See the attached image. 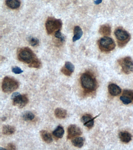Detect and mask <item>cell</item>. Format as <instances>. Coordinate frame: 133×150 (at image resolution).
I'll return each mask as SVG.
<instances>
[{"instance_id":"cell-1","label":"cell","mask_w":133,"mask_h":150,"mask_svg":"<svg viewBox=\"0 0 133 150\" xmlns=\"http://www.w3.org/2000/svg\"><path fill=\"white\" fill-rule=\"evenodd\" d=\"M17 57L20 62L26 63L30 67L39 69L42 63L30 48L27 47L20 48L17 50Z\"/></svg>"},{"instance_id":"cell-2","label":"cell","mask_w":133,"mask_h":150,"mask_svg":"<svg viewBox=\"0 0 133 150\" xmlns=\"http://www.w3.org/2000/svg\"><path fill=\"white\" fill-rule=\"evenodd\" d=\"M80 80L82 86L86 92H91L96 90V80L90 73L86 72L82 74Z\"/></svg>"},{"instance_id":"cell-3","label":"cell","mask_w":133,"mask_h":150,"mask_svg":"<svg viewBox=\"0 0 133 150\" xmlns=\"http://www.w3.org/2000/svg\"><path fill=\"white\" fill-rule=\"evenodd\" d=\"M19 83L18 81L12 77L6 76L2 82V88L5 93H11L18 89Z\"/></svg>"},{"instance_id":"cell-4","label":"cell","mask_w":133,"mask_h":150,"mask_svg":"<svg viewBox=\"0 0 133 150\" xmlns=\"http://www.w3.org/2000/svg\"><path fill=\"white\" fill-rule=\"evenodd\" d=\"M62 25L61 20L51 17L48 18L45 23L46 32L49 35L55 34L56 32L61 30Z\"/></svg>"},{"instance_id":"cell-5","label":"cell","mask_w":133,"mask_h":150,"mask_svg":"<svg viewBox=\"0 0 133 150\" xmlns=\"http://www.w3.org/2000/svg\"><path fill=\"white\" fill-rule=\"evenodd\" d=\"M114 34L120 47H125L130 40V34L123 28H117L114 31Z\"/></svg>"},{"instance_id":"cell-6","label":"cell","mask_w":133,"mask_h":150,"mask_svg":"<svg viewBox=\"0 0 133 150\" xmlns=\"http://www.w3.org/2000/svg\"><path fill=\"white\" fill-rule=\"evenodd\" d=\"M99 49L102 52H108L115 48V44L114 40L110 38L105 36L98 41Z\"/></svg>"},{"instance_id":"cell-7","label":"cell","mask_w":133,"mask_h":150,"mask_svg":"<svg viewBox=\"0 0 133 150\" xmlns=\"http://www.w3.org/2000/svg\"><path fill=\"white\" fill-rule=\"evenodd\" d=\"M122 71L126 74H130L133 72V60L129 56L120 59L118 60Z\"/></svg>"},{"instance_id":"cell-8","label":"cell","mask_w":133,"mask_h":150,"mask_svg":"<svg viewBox=\"0 0 133 150\" xmlns=\"http://www.w3.org/2000/svg\"><path fill=\"white\" fill-rule=\"evenodd\" d=\"M11 98L13 105L19 108L24 107L29 103V99L26 95H21L18 92L13 94Z\"/></svg>"},{"instance_id":"cell-9","label":"cell","mask_w":133,"mask_h":150,"mask_svg":"<svg viewBox=\"0 0 133 150\" xmlns=\"http://www.w3.org/2000/svg\"><path fill=\"white\" fill-rule=\"evenodd\" d=\"M67 139H71L80 136L82 134L81 130L77 125L72 124L68 128Z\"/></svg>"},{"instance_id":"cell-10","label":"cell","mask_w":133,"mask_h":150,"mask_svg":"<svg viewBox=\"0 0 133 150\" xmlns=\"http://www.w3.org/2000/svg\"><path fill=\"white\" fill-rule=\"evenodd\" d=\"M120 100L124 104L127 105L133 102V90H125L122 96L120 97Z\"/></svg>"},{"instance_id":"cell-11","label":"cell","mask_w":133,"mask_h":150,"mask_svg":"<svg viewBox=\"0 0 133 150\" xmlns=\"http://www.w3.org/2000/svg\"><path fill=\"white\" fill-rule=\"evenodd\" d=\"M97 117H93L91 115L86 114L82 117L81 122L84 126L88 128L91 129L94 126V120Z\"/></svg>"},{"instance_id":"cell-12","label":"cell","mask_w":133,"mask_h":150,"mask_svg":"<svg viewBox=\"0 0 133 150\" xmlns=\"http://www.w3.org/2000/svg\"><path fill=\"white\" fill-rule=\"evenodd\" d=\"M108 90L110 94L113 96H118L121 92V88L114 83H112L108 85Z\"/></svg>"},{"instance_id":"cell-13","label":"cell","mask_w":133,"mask_h":150,"mask_svg":"<svg viewBox=\"0 0 133 150\" xmlns=\"http://www.w3.org/2000/svg\"><path fill=\"white\" fill-rule=\"evenodd\" d=\"M119 137L122 142L128 143L132 140V136L130 133L127 131H121L119 134Z\"/></svg>"},{"instance_id":"cell-14","label":"cell","mask_w":133,"mask_h":150,"mask_svg":"<svg viewBox=\"0 0 133 150\" xmlns=\"http://www.w3.org/2000/svg\"><path fill=\"white\" fill-rule=\"evenodd\" d=\"M99 32L101 35L105 36H109L111 33V27L108 24L102 25L100 26Z\"/></svg>"},{"instance_id":"cell-15","label":"cell","mask_w":133,"mask_h":150,"mask_svg":"<svg viewBox=\"0 0 133 150\" xmlns=\"http://www.w3.org/2000/svg\"><path fill=\"white\" fill-rule=\"evenodd\" d=\"M40 134L42 139L48 144H50L53 141V139L51 134L45 130L40 131Z\"/></svg>"},{"instance_id":"cell-16","label":"cell","mask_w":133,"mask_h":150,"mask_svg":"<svg viewBox=\"0 0 133 150\" xmlns=\"http://www.w3.org/2000/svg\"><path fill=\"white\" fill-rule=\"evenodd\" d=\"M6 4L11 9H17L20 7L21 2L19 0H6Z\"/></svg>"},{"instance_id":"cell-17","label":"cell","mask_w":133,"mask_h":150,"mask_svg":"<svg viewBox=\"0 0 133 150\" xmlns=\"http://www.w3.org/2000/svg\"><path fill=\"white\" fill-rule=\"evenodd\" d=\"M73 31L74 36L73 38V41L75 42L80 39L82 36L83 31L81 28L78 26L75 27Z\"/></svg>"},{"instance_id":"cell-18","label":"cell","mask_w":133,"mask_h":150,"mask_svg":"<svg viewBox=\"0 0 133 150\" xmlns=\"http://www.w3.org/2000/svg\"><path fill=\"white\" fill-rule=\"evenodd\" d=\"M55 115L57 118L59 119H64L67 116V111L61 108H57L55 110Z\"/></svg>"},{"instance_id":"cell-19","label":"cell","mask_w":133,"mask_h":150,"mask_svg":"<svg viewBox=\"0 0 133 150\" xmlns=\"http://www.w3.org/2000/svg\"><path fill=\"white\" fill-rule=\"evenodd\" d=\"M72 143L75 147L81 148L83 146L84 143V139L81 137H75L72 139Z\"/></svg>"},{"instance_id":"cell-20","label":"cell","mask_w":133,"mask_h":150,"mask_svg":"<svg viewBox=\"0 0 133 150\" xmlns=\"http://www.w3.org/2000/svg\"><path fill=\"white\" fill-rule=\"evenodd\" d=\"M65 130L61 125H59L57 127L53 132V135L56 138H61L63 137Z\"/></svg>"},{"instance_id":"cell-21","label":"cell","mask_w":133,"mask_h":150,"mask_svg":"<svg viewBox=\"0 0 133 150\" xmlns=\"http://www.w3.org/2000/svg\"><path fill=\"white\" fill-rule=\"evenodd\" d=\"M15 131V129L13 126L10 125H4L3 128L2 132L3 134L10 135L13 134Z\"/></svg>"},{"instance_id":"cell-22","label":"cell","mask_w":133,"mask_h":150,"mask_svg":"<svg viewBox=\"0 0 133 150\" xmlns=\"http://www.w3.org/2000/svg\"><path fill=\"white\" fill-rule=\"evenodd\" d=\"M22 118L25 121H31L34 119L35 115L31 111H27L23 114Z\"/></svg>"},{"instance_id":"cell-23","label":"cell","mask_w":133,"mask_h":150,"mask_svg":"<svg viewBox=\"0 0 133 150\" xmlns=\"http://www.w3.org/2000/svg\"><path fill=\"white\" fill-rule=\"evenodd\" d=\"M29 43L32 46L35 47L39 44V41L38 38L34 37H31L29 38Z\"/></svg>"},{"instance_id":"cell-24","label":"cell","mask_w":133,"mask_h":150,"mask_svg":"<svg viewBox=\"0 0 133 150\" xmlns=\"http://www.w3.org/2000/svg\"><path fill=\"white\" fill-rule=\"evenodd\" d=\"M55 37L58 39L59 40H60V42L61 43H63L65 41V36H63L62 34L61 33V30H59V31L56 32L54 34Z\"/></svg>"},{"instance_id":"cell-25","label":"cell","mask_w":133,"mask_h":150,"mask_svg":"<svg viewBox=\"0 0 133 150\" xmlns=\"http://www.w3.org/2000/svg\"><path fill=\"white\" fill-rule=\"evenodd\" d=\"M65 68L68 69L72 73L74 71L75 66L71 62H67L65 63Z\"/></svg>"},{"instance_id":"cell-26","label":"cell","mask_w":133,"mask_h":150,"mask_svg":"<svg viewBox=\"0 0 133 150\" xmlns=\"http://www.w3.org/2000/svg\"><path fill=\"white\" fill-rule=\"evenodd\" d=\"M61 71L64 74V75H65V76H71L72 74V72H71L68 69H66L65 67H63L61 69Z\"/></svg>"},{"instance_id":"cell-27","label":"cell","mask_w":133,"mask_h":150,"mask_svg":"<svg viewBox=\"0 0 133 150\" xmlns=\"http://www.w3.org/2000/svg\"><path fill=\"white\" fill-rule=\"evenodd\" d=\"M12 71L15 74H20L23 72V71L20 69V68L18 67H14L12 69Z\"/></svg>"},{"instance_id":"cell-28","label":"cell","mask_w":133,"mask_h":150,"mask_svg":"<svg viewBox=\"0 0 133 150\" xmlns=\"http://www.w3.org/2000/svg\"><path fill=\"white\" fill-rule=\"evenodd\" d=\"M6 149H7L8 150H15L16 147L14 144H12V143H10L7 145Z\"/></svg>"},{"instance_id":"cell-29","label":"cell","mask_w":133,"mask_h":150,"mask_svg":"<svg viewBox=\"0 0 133 150\" xmlns=\"http://www.w3.org/2000/svg\"><path fill=\"white\" fill-rule=\"evenodd\" d=\"M102 1L103 0H95V1H94V3L96 5L99 4L102 2Z\"/></svg>"}]
</instances>
